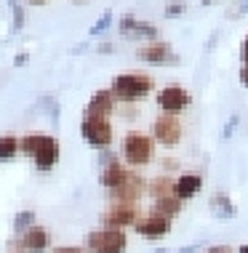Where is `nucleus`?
Returning <instances> with one entry per match:
<instances>
[{"mask_svg":"<svg viewBox=\"0 0 248 253\" xmlns=\"http://www.w3.org/2000/svg\"><path fill=\"white\" fill-rule=\"evenodd\" d=\"M109 88H112L115 99H120V101H139V99L152 93L155 80L144 72H123L112 80Z\"/></svg>","mask_w":248,"mask_h":253,"instance_id":"1","label":"nucleus"},{"mask_svg":"<svg viewBox=\"0 0 248 253\" xmlns=\"http://www.w3.org/2000/svg\"><path fill=\"white\" fill-rule=\"evenodd\" d=\"M80 136L86 139V144L91 149H99V152H107L112 147L115 131L109 118H99V115H83L80 120Z\"/></svg>","mask_w":248,"mask_h":253,"instance_id":"2","label":"nucleus"},{"mask_svg":"<svg viewBox=\"0 0 248 253\" xmlns=\"http://www.w3.org/2000/svg\"><path fill=\"white\" fill-rule=\"evenodd\" d=\"M123 160L134 168L152 163L155 160V139L142 131L126 133V139H123Z\"/></svg>","mask_w":248,"mask_h":253,"instance_id":"3","label":"nucleus"},{"mask_svg":"<svg viewBox=\"0 0 248 253\" xmlns=\"http://www.w3.org/2000/svg\"><path fill=\"white\" fill-rule=\"evenodd\" d=\"M86 248L91 253H126L128 237L123 229H94L86 235Z\"/></svg>","mask_w":248,"mask_h":253,"instance_id":"4","label":"nucleus"},{"mask_svg":"<svg viewBox=\"0 0 248 253\" xmlns=\"http://www.w3.org/2000/svg\"><path fill=\"white\" fill-rule=\"evenodd\" d=\"M182 136H184V126H182V118H179V115H160V118H155L152 139L157 144L174 149L179 141H182Z\"/></svg>","mask_w":248,"mask_h":253,"instance_id":"5","label":"nucleus"},{"mask_svg":"<svg viewBox=\"0 0 248 253\" xmlns=\"http://www.w3.org/2000/svg\"><path fill=\"white\" fill-rule=\"evenodd\" d=\"M190 104H192V93L176 83L157 91V107L163 109V115H182Z\"/></svg>","mask_w":248,"mask_h":253,"instance_id":"6","label":"nucleus"},{"mask_svg":"<svg viewBox=\"0 0 248 253\" xmlns=\"http://www.w3.org/2000/svg\"><path fill=\"white\" fill-rule=\"evenodd\" d=\"M139 208L136 205H126V203H112L109 208L101 213V227L107 229H126V227H134L139 221Z\"/></svg>","mask_w":248,"mask_h":253,"instance_id":"7","label":"nucleus"},{"mask_svg":"<svg viewBox=\"0 0 248 253\" xmlns=\"http://www.w3.org/2000/svg\"><path fill=\"white\" fill-rule=\"evenodd\" d=\"M144 192H147V181H144L142 176L136 173V170H128L126 179H123L109 195H112V200H115V203L136 205V203L142 200V195H144Z\"/></svg>","mask_w":248,"mask_h":253,"instance_id":"8","label":"nucleus"},{"mask_svg":"<svg viewBox=\"0 0 248 253\" xmlns=\"http://www.w3.org/2000/svg\"><path fill=\"white\" fill-rule=\"evenodd\" d=\"M134 229L139 232L142 237H147V240H157V237H165L171 232V218L149 211V213L139 216V221L134 224Z\"/></svg>","mask_w":248,"mask_h":253,"instance_id":"9","label":"nucleus"},{"mask_svg":"<svg viewBox=\"0 0 248 253\" xmlns=\"http://www.w3.org/2000/svg\"><path fill=\"white\" fill-rule=\"evenodd\" d=\"M136 56L142 61H149V64H179V56L165 40H152V43L142 45V48L136 51Z\"/></svg>","mask_w":248,"mask_h":253,"instance_id":"10","label":"nucleus"},{"mask_svg":"<svg viewBox=\"0 0 248 253\" xmlns=\"http://www.w3.org/2000/svg\"><path fill=\"white\" fill-rule=\"evenodd\" d=\"M59 157H61L59 139H53V136H46V141L40 144V149L35 152V157H32V160H35V168L40 170V173H48V170L56 168Z\"/></svg>","mask_w":248,"mask_h":253,"instance_id":"11","label":"nucleus"},{"mask_svg":"<svg viewBox=\"0 0 248 253\" xmlns=\"http://www.w3.org/2000/svg\"><path fill=\"white\" fill-rule=\"evenodd\" d=\"M13 248H19L22 253H43L48 248V232L35 224V227H30L27 232L19 235V240L13 243Z\"/></svg>","mask_w":248,"mask_h":253,"instance_id":"12","label":"nucleus"},{"mask_svg":"<svg viewBox=\"0 0 248 253\" xmlns=\"http://www.w3.org/2000/svg\"><path fill=\"white\" fill-rule=\"evenodd\" d=\"M118 30H120L123 38H147L149 43L157 40V27L149 24V22H139V19L131 16V13H126V16L120 19Z\"/></svg>","mask_w":248,"mask_h":253,"instance_id":"13","label":"nucleus"},{"mask_svg":"<svg viewBox=\"0 0 248 253\" xmlns=\"http://www.w3.org/2000/svg\"><path fill=\"white\" fill-rule=\"evenodd\" d=\"M115 93L112 88H101V91H96L91 99H88V107H86V115H99V118H109V115L115 112Z\"/></svg>","mask_w":248,"mask_h":253,"instance_id":"14","label":"nucleus"},{"mask_svg":"<svg viewBox=\"0 0 248 253\" xmlns=\"http://www.w3.org/2000/svg\"><path fill=\"white\" fill-rule=\"evenodd\" d=\"M200 189H203V176L200 173H179V179L174 181V195L182 203L192 200Z\"/></svg>","mask_w":248,"mask_h":253,"instance_id":"15","label":"nucleus"},{"mask_svg":"<svg viewBox=\"0 0 248 253\" xmlns=\"http://www.w3.org/2000/svg\"><path fill=\"white\" fill-rule=\"evenodd\" d=\"M208 208H211V213L216 218H235L238 216L235 203H232V197L227 192H213L208 197Z\"/></svg>","mask_w":248,"mask_h":253,"instance_id":"16","label":"nucleus"},{"mask_svg":"<svg viewBox=\"0 0 248 253\" xmlns=\"http://www.w3.org/2000/svg\"><path fill=\"white\" fill-rule=\"evenodd\" d=\"M152 211L155 213H160V216H168V218H174L182 213V200H179L176 195H168V197H157L155 205H152Z\"/></svg>","mask_w":248,"mask_h":253,"instance_id":"17","label":"nucleus"},{"mask_svg":"<svg viewBox=\"0 0 248 253\" xmlns=\"http://www.w3.org/2000/svg\"><path fill=\"white\" fill-rule=\"evenodd\" d=\"M16 152H22V141L16 139V136L5 133L0 136V163H8L16 157Z\"/></svg>","mask_w":248,"mask_h":253,"instance_id":"18","label":"nucleus"},{"mask_svg":"<svg viewBox=\"0 0 248 253\" xmlns=\"http://www.w3.org/2000/svg\"><path fill=\"white\" fill-rule=\"evenodd\" d=\"M147 189H149V195H152L155 200H157V197H168V195H174V181H171L168 176H160V179L149 181Z\"/></svg>","mask_w":248,"mask_h":253,"instance_id":"19","label":"nucleus"},{"mask_svg":"<svg viewBox=\"0 0 248 253\" xmlns=\"http://www.w3.org/2000/svg\"><path fill=\"white\" fill-rule=\"evenodd\" d=\"M30 227H35V211H30V208L19 211V213L13 216V232L22 235V232H27Z\"/></svg>","mask_w":248,"mask_h":253,"instance_id":"20","label":"nucleus"},{"mask_svg":"<svg viewBox=\"0 0 248 253\" xmlns=\"http://www.w3.org/2000/svg\"><path fill=\"white\" fill-rule=\"evenodd\" d=\"M22 152L27 155V157H35V152L40 149V144L46 141V133H27V136H22Z\"/></svg>","mask_w":248,"mask_h":253,"instance_id":"21","label":"nucleus"},{"mask_svg":"<svg viewBox=\"0 0 248 253\" xmlns=\"http://www.w3.org/2000/svg\"><path fill=\"white\" fill-rule=\"evenodd\" d=\"M109 24H112V11H104L99 19L91 24V30H88V38H101L104 32L109 30Z\"/></svg>","mask_w":248,"mask_h":253,"instance_id":"22","label":"nucleus"},{"mask_svg":"<svg viewBox=\"0 0 248 253\" xmlns=\"http://www.w3.org/2000/svg\"><path fill=\"white\" fill-rule=\"evenodd\" d=\"M8 5H11V11H13V32H19L24 27V8L16 3V0H8Z\"/></svg>","mask_w":248,"mask_h":253,"instance_id":"23","label":"nucleus"},{"mask_svg":"<svg viewBox=\"0 0 248 253\" xmlns=\"http://www.w3.org/2000/svg\"><path fill=\"white\" fill-rule=\"evenodd\" d=\"M238 123H240V115H230V120L224 123V128H222V141H230L232 139V133L238 131Z\"/></svg>","mask_w":248,"mask_h":253,"instance_id":"24","label":"nucleus"},{"mask_svg":"<svg viewBox=\"0 0 248 253\" xmlns=\"http://www.w3.org/2000/svg\"><path fill=\"white\" fill-rule=\"evenodd\" d=\"M163 13H165L168 19H179V16H184V13H187V3H182V0H176V3H168Z\"/></svg>","mask_w":248,"mask_h":253,"instance_id":"25","label":"nucleus"},{"mask_svg":"<svg viewBox=\"0 0 248 253\" xmlns=\"http://www.w3.org/2000/svg\"><path fill=\"white\" fill-rule=\"evenodd\" d=\"M51 253H91V251L80 248V245H59V248H53Z\"/></svg>","mask_w":248,"mask_h":253,"instance_id":"26","label":"nucleus"},{"mask_svg":"<svg viewBox=\"0 0 248 253\" xmlns=\"http://www.w3.org/2000/svg\"><path fill=\"white\" fill-rule=\"evenodd\" d=\"M203 253H238L232 245H211V248H205Z\"/></svg>","mask_w":248,"mask_h":253,"instance_id":"27","label":"nucleus"},{"mask_svg":"<svg viewBox=\"0 0 248 253\" xmlns=\"http://www.w3.org/2000/svg\"><path fill=\"white\" fill-rule=\"evenodd\" d=\"M27 59H30V56H27L24 51H22V53H16V59H13V67H24V64H27Z\"/></svg>","mask_w":248,"mask_h":253,"instance_id":"28","label":"nucleus"},{"mask_svg":"<svg viewBox=\"0 0 248 253\" xmlns=\"http://www.w3.org/2000/svg\"><path fill=\"white\" fill-rule=\"evenodd\" d=\"M240 83H243V88H248V64L240 67Z\"/></svg>","mask_w":248,"mask_h":253,"instance_id":"29","label":"nucleus"},{"mask_svg":"<svg viewBox=\"0 0 248 253\" xmlns=\"http://www.w3.org/2000/svg\"><path fill=\"white\" fill-rule=\"evenodd\" d=\"M240 59H243V64H248V38L243 40V45H240Z\"/></svg>","mask_w":248,"mask_h":253,"instance_id":"30","label":"nucleus"},{"mask_svg":"<svg viewBox=\"0 0 248 253\" xmlns=\"http://www.w3.org/2000/svg\"><path fill=\"white\" fill-rule=\"evenodd\" d=\"M96 51H99V53H112L115 45L112 43H101V45H96Z\"/></svg>","mask_w":248,"mask_h":253,"instance_id":"31","label":"nucleus"},{"mask_svg":"<svg viewBox=\"0 0 248 253\" xmlns=\"http://www.w3.org/2000/svg\"><path fill=\"white\" fill-rule=\"evenodd\" d=\"M176 168H179L176 160H165V170H176Z\"/></svg>","mask_w":248,"mask_h":253,"instance_id":"32","label":"nucleus"},{"mask_svg":"<svg viewBox=\"0 0 248 253\" xmlns=\"http://www.w3.org/2000/svg\"><path fill=\"white\" fill-rule=\"evenodd\" d=\"M195 251H198V245H187V248H182L179 253H195Z\"/></svg>","mask_w":248,"mask_h":253,"instance_id":"33","label":"nucleus"},{"mask_svg":"<svg viewBox=\"0 0 248 253\" xmlns=\"http://www.w3.org/2000/svg\"><path fill=\"white\" fill-rule=\"evenodd\" d=\"M238 13H248V0H243V3H240V8H238Z\"/></svg>","mask_w":248,"mask_h":253,"instance_id":"34","label":"nucleus"},{"mask_svg":"<svg viewBox=\"0 0 248 253\" xmlns=\"http://www.w3.org/2000/svg\"><path fill=\"white\" fill-rule=\"evenodd\" d=\"M213 3H219V0H200V5H213Z\"/></svg>","mask_w":248,"mask_h":253,"instance_id":"35","label":"nucleus"},{"mask_svg":"<svg viewBox=\"0 0 248 253\" xmlns=\"http://www.w3.org/2000/svg\"><path fill=\"white\" fill-rule=\"evenodd\" d=\"M27 3H35V5H40V3H48V0H27Z\"/></svg>","mask_w":248,"mask_h":253,"instance_id":"36","label":"nucleus"},{"mask_svg":"<svg viewBox=\"0 0 248 253\" xmlns=\"http://www.w3.org/2000/svg\"><path fill=\"white\" fill-rule=\"evenodd\" d=\"M238 253H248V245H240V248H238Z\"/></svg>","mask_w":248,"mask_h":253,"instance_id":"37","label":"nucleus"},{"mask_svg":"<svg viewBox=\"0 0 248 253\" xmlns=\"http://www.w3.org/2000/svg\"><path fill=\"white\" fill-rule=\"evenodd\" d=\"M72 3H86V0H72Z\"/></svg>","mask_w":248,"mask_h":253,"instance_id":"38","label":"nucleus"},{"mask_svg":"<svg viewBox=\"0 0 248 253\" xmlns=\"http://www.w3.org/2000/svg\"><path fill=\"white\" fill-rule=\"evenodd\" d=\"M16 253H22V251H19V248H16Z\"/></svg>","mask_w":248,"mask_h":253,"instance_id":"39","label":"nucleus"}]
</instances>
